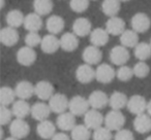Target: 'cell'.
Segmentation results:
<instances>
[{"mask_svg":"<svg viewBox=\"0 0 151 140\" xmlns=\"http://www.w3.org/2000/svg\"><path fill=\"white\" fill-rule=\"evenodd\" d=\"M51 140H71V138L64 132H60L55 134V136Z\"/></svg>","mask_w":151,"mask_h":140,"instance_id":"ee69618b","label":"cell"},{"mask_svg":"<svg viewBox=\"0 0 151 140\" xmlns=\"http://www.w3.org/2000/svg\"><path fill=\"white\" fill-rule=\"evenodd\" d=\"M69 6L73 11L77 14L84 13L89 7V1L88 0H71L69 2Z\"/></svg>","mask_w":151,"mask_h":140,"instance_id":"60d3db41","label":"cell"},{"mask_svg":"<svg viewBox=\"0 0 151 140\" xmlns=\"http://www.w3.org/2000/svg\"><path fill=\"white\" fill-rule=\"evenodd\" d=\"M116 76V71L108 63H101L95 69V80L99 82L104 85L110 84L113 82V80Z\"/></svg>","mask_w":151,"mask_h":140,"instance_id":"3957f363","label":"cell"},{"mask_svg":"<svg viewBox=\"0 0 151 140\" xmlns=\"http://www.w3.org/2000/svg\"><path fill=\"white\" fill-rule=\"evenodd\" d=\"M114 140H134V136L130 130L121 129L120 131L116 132Z\"/></svg>","mask_w":151,"mask_h":140,"instance_id":"7bdbcfd3","label":"cell"},{"mask_svg":"<svg viewBox=\"0 0 151 140\" xmlns=\"http://www.w3.org/2000/svg\"><path fill=\"white\" fill-rule=\"evenodd\" d=\"M56 126L62 132H68V131L71 132L73 128L77 126L76 117L73 113L69 112V111L61 113L56 119Z\"/></svg>","mask_w":151,"mask_h":140,"instance_id":"2e32d148","label":"cell"},{"mask_svg":"<svg viewBox=\"0 0 151 140\" xmlns=\"http://www.w3.org/2000/svg\"><path fill=\"white\" fill-rule=\"evenodd\" d=\"M13 111L6 106H1L0 105V124L1 126H5L11 124L12 117H13Z\"/></svg>","mask_w":151,"mask_h":140,"instance_id":"b9f144b4","label":"cell"},{"mask_svg":"<svg viewBox=\"0 0 151 140\" xmlns=\"http://www.w3.org/2000/svg\"><path fill=\"white\" fill-rule=\"evenodd\" d=\"M49 106L51 108L52 112H55L57 114L66 112L69 106V100L64 94L61 93H55L54 96L49 100Z\"/></svg>","mask_w":151,"mask_h":140,"instance_id":"5b68a950","label":"cell"},{"mask_svg":"<svg viewBox=\"0 0 151 140\" xmlns=\"http://www.w3.org/2000/svg\"><path fill=\"white\" fill-rule=\"evenodd\" d=\"M145 140H151V135H150V136H148V137H147Z\"/></svg>","mask_w":151,"mask_h":140,"instance_id":"c3c4849f","label":"cell"},{"mask_svg":"<svg viewBox=\"0 0 151 140\" xmlns=\"http://www.w3.org/2000/svg\"><path fill=\"white\" fill-rule=\"evenodd\" d=\"M19 38L20 34L18 30L9 27V26L2 28V30L0 31V41L5 46L12 48L16 45L19 42Z\"/></svg>","mask_w":151,"mask_h":140,"instance_id":"5bb4252c","label":"cell"},{"mask_svg":"<svg viewBox=\"0 0 151 140\" xmlns=\"http://www.w3.org/2000/svg\"><path fill=\"white\" fill-rule=\"evenodd\" d=\"M40 48L45 54H54L60 48V38H57L56 35L53 34H47L42 37Z\"/></svg>","mask_w":151,"mask_h":140,"instance_id":"d6986e66","label":"cell"},{"mask_svg":"<svg viewBox=\"0 0 151 140\" xmlns=\"http://www.w3.org/2000/svg\"><path fill=\"white\" fill-rule=\"evenodd\" d=\"M134 57H136L140 62H145V61H147L148 59L151 58L150 43L140 42V43L134 48Z\"/></svg>","mask_w":151,"mask_h":140,"instance_id":"e575fe53","label":"cell"},{"mask_svg":"<svg viewBox=\"0 0 151 140\" xmlns=\"http://www.w3.org/2000/svg\"><path fill=\"white\" fill-rule=\"evenodd\" d=\"M24 28L28 32H38L42 27V17L35 13H30L25 17Z\"/></svg>","mask_w":151,"mask_h":140,"instance_id":"f1b7e54d","label":"cell"},{"mask_svg":"<svg viewBox=\"0 0 151 140\" xmlns=\"http://www.w3.org/2000/svg\"><path fill=\"white\" fill-rule=\"evenodd\" d=\"M12 111H13L14 117L16 119H24L29 114H31V106L26 100H17L12 106Z\"/></svg>","mask_w":151,"mask_h":140,"instance_id":"4316f807","label":"cell"},{"mask_svg":"<svg viewBox=\"0 0 151 140\" xmlns=\"http://www.w3.org/2000/svg\"><path fill=\"white\" fill-rule=\"evenodd\" d=\"M15 92L20 100H28L35 95V86L28 80H21L16 85Z\"/></svg>","mask_w":151,"mask_h":140,"instance_id":"9a60e30c","label":"cell"},{"mask_svg":"<svg viewBox=\"0 0 151 140\" xmlns=\"http://www.w3.org/2000/svg\"><path fill=\"white\" fill-rule=\"evenodd\" d=\"M90 104L88 102V99L84 98L80 95H76L73 98L69 99V106L68 110L73 113L75 117H81L85 115L89 110Z\"/></svg>","mask_w":151,"mask_h":140,"instance_id":"7a4b0ae2","label":"cell"},{"mask_svg":"<svg viewBox=\"0 0 151 140\" xmlns=\"http://www.w3.org/2000/svg\"><path fill=\"white\" fill-rule=\"evenodd\" d=\"M121 9V3L117 0H105L101 3V11L106 16L110 18L117 17Z\"/></svg>","mask_w":151,"mask_h":140,"instance_id":"1f68e13d","label":"cell"},{"mask_svg":"<svg viewBox=\"0 0 151 140\" xmlns=\"http://www.w3.org/2000/svg\"><path fill=\"white\" fill-rule=\"evenodd\" d=\"M134 76V70L132 68H130L129 66H120L119 68L116 70V77L120 80V82H129L132 80V77Z\"/></svg>","mask_w":151,"mask_h":140,"instance_id":"8d00e7d4","label":"cell"},{"mask_svg":"<svg viewBox=\"0 0 151 140\" xmlns=\"http://www.w3.org/2000/svg\"><path fill=\"white\" fill-rule=\"evenodd\" d=\"M64 20L62 17L57 15H52L47 19L46 22V28L49 31V34H53V35H56L59 34L63 31L64 29Z\"/></svg>","mask_w":151,"mask_h":140,"instance_id":"d4e9b609","label":"cell"},{"mask_svg":"<svg viewBox=\"0 0 151 140\" xmlns=\"http://www.w3.org/2000/svg\"><path fill=\"white\" fill-rule=\"evenodd\" d=\"M134 129L140 134H146L151 130V117L148 113L137 115L134 119Z\"/></svg>","mask_w":151,"mask_h":140,"instance_id":"484cf974","label":"cell"},{"mask_svg":"<svg viewBox=\"0 0 151 140\" xmlns=\"http://www.w3.org/2000/svg\"><path fill=\"white\" fill-rule=\"evenodd\" d=\"M76 78L81 84H90L95 78V70L88 64H82L76 70Z\"/></svg>","mask_w":151,"mask_h":140,"instance_id":"e0dca14e","label":"cell"},{"mask_svg":"<svg viewBox=\"0 0 151 140\" xmlns=\"http://www.w3.org/2000/svg\"><path fill=\"white\" fill-rule=\"evenodd\" d=\"M4 140H19V139H17V138H15V137H13V136H11V137L5 138Z\"/></svg>","mask_w":151,"mask_h":140,"instance_id":"bcb514c9","label":"cell"},{"mask_svg":"<svg viewBox=\"0 0 151 140\" xmlns=\"http://www.w3.org/2000/svg\"><path fill=\"white\" fill-rule=\"evenodd\" d=\"M73 32L78 37H85L90 35L92 32V25L91 22L87 18H78L73 21Z\"/></svg>","mask_w":151,"mask_h":140,"instance_id":"4fadbf2b","label":"cell"},{"mask_svg":"<svg viewBox=\"0 0 151 140\" xmlns=\"http://www.w3.org/2000/svg\"><path fill=\"white\" fill-rule=\"evenodd\" d=\"M71 140H90L91 130H89L85 125H77L70 132Z\"/></svg>","mask_w":151,"mask_h":140,"instance_id":"d590c367","label":"cell"},{"mask_svg":"<svg viewBox=\"0 0 151 140\" xmlns=\"http://www.w3.org/2000/svg\"><path fill=\"white\" fill-rule=\"evenodd\" d=\"M120 42L121 45L124 48H136L140 42H139V34L132 29H126L123 33L120 35Z\"/></svg>","mask_w":151,"mask_h":140,"instance_id":"4dcf8cb0","label":"cell"},{"mask_svg":"<svg viewBox=\"0 0 151 140\" xmlns=\"http://www.w3.org/2000/svg\"><path fill=\"white\" fill-rule=\"evenodd\" d=\"M132 70H134V76H137L138 78H145L148 76L149 72H150V67L146 62H140L139 61L137 64H134Z\"/></svg>","mask_w":151,"mask_h":140,"instance_id":"74e56055","label":"cell"},{"mask_svg":"<svg viewBox=\"0 0 151 140\" xmlns=\"http://www.w3.org/2000/svg\"><path fill=\"white\" fill-rule=\"evenodd\" d=\"M128 98L126 95L119 91H116L111 94L109 97V105L112 110H121L122 108L127 106Z\"/></svg>","mask_w":151,"mask_h":140,"instance_id":"83f0119b","label":"cell"},{"mask_svg":"<svg viewBox=\"0 0 151 140\" xmlns=\"http://www.w3.org/2000/svg\"><path fill=\"white\" fill-rule=\"evenodd\" d=\"M9 133L17 139H23L30 133V126L25 119H15L9 124Z\"/></svg>","mask_w":151,"mask_h":140,"instance_id":"8992f818","label":"cell"},{"mask_svg":"<svg viewBox=\"0 0 151 140\" xmlns=\"http://www.w3.org/2000/svg\"><path fill=\"white\" fill-rule=\"evenodd\" d=\"M1 9H3V6H4V1H1Z\"/></svg>","mask_w":151,"mask_h":140,"instance_id":"7dc6e473","label":"cell"},{"mask_svg":"<svg viewBox=\"0 0 151 140\" xmlns=\"http://www.w3.org/2000/svg\"><path fill=\"white\" fill-rule=\"evenodd\" d=\"M105 127L111 131H120L125 125V117L119 110H111L105 117Z\"/></svg>","mask_w":151,"mask_h":140,"instance_id":"6da1fadb","label":"cell"},{"mask_svg":"<svg viewBox=\"0 0 151 140\" xmlns=\"http://www.w3.org/2000/svg\"><path fill=\"white\" fill-rule=\"evenodd\" d=\"M24 21H25V16L19 9H12L5 16V22L7 26L14 29H17L24 25Z\"/></svg>","mask_w":151,"mask_h":140,"instance_id":"f546056e","label":"cell"},{"mask_svg":"<svg viewBox=\"0 0 151 140\" xmlns=\"http://www.w3.org/2000/svg\"><path fill=\"white\" fill-rule=\"evenodd\" d=\"M147 113L151 117V100L148 102V105H147Z\"/></svg>","mask_w":151,"mask_h":140,"instance_id":"f6af8a7d","label":"cell"},{"mask_svg":"<svg viewBox=\"0 0 151 140\" xmlns=\"http://www.w3.org/2000/svg\"><path fill=\"white\" fill-rule=\"evenodd\" d=\"M82 59L85 64H88L90 66L95 64H99L103 59V52L94 45H88L84 48L82 53Z\"/></svg>","mask_w":151,"mask_h":140,"instance_id":"8fae6325","label":"cell"},{"mask_svg":"<svg viewBox=\"0 0 151 140\" xmlns=\"http://www.w3.org/2000/svg\"><path fill=\"white\" fill-rule=\"evenodd\" d=\"M17 97L15 92V89H12L11 87H2L0 89V105L1 106L9 107L11 104L16 102L15 99Z\"/></svg>","mask_w":151,"mask_h":140,"instance_id":"d6a6232c","label":"cell"},{"mask_svg":"<svg viewBox=\"0 0 151 140\" xmlns=\"http://www.w3.org/2000/svg\"><path fill=\"white\" fill-rule=\"evenodd\" d=\"M106 30L110 35L118 36L121 35L125 31V22L119 17L110 18L106 23Z\"/></svg>","mask_w":151,"mask_h":140,"instance_id":"603a6c76","label":"cell"},{"mask_svg":"<svg viewBox=\"0 0 151 140\" xmlns=\"http://www.w3.org/2000/svg\"><path fill=\"white\" fill-rule=\"evenodd\" d=\"M56 127L57 126L53 122L47 119V121L38 123L37 127H36V133L42 139H52L56 134Z\"/></svg>","mask_w":151,"mask_h":140,"instance_id":"7402d4cb","label":"cell"},{"mask_svg":"<svg viewBox=\"0 0 151 140\" xmlns=\"http://www.w3.org/2000/svg\"><path fill=\"white\" fill-rule=\"evenodd\" d=\"M147 105L148 102L145 99V97L141 96V95H134L128 99L127 102V109L130 113L137 115H140L145 113L147 111Z\"/></svg>","mask_w":151,"mask_h":140,"instance_id":"9c48e42d","label":"cell"},{"mask_svg":"<svg viewBox=\"0 0 151 140\" xmlns=\"http://www.w3.org/2000/svg\"><path fill=\"white\" fill-rule=\"evenodd\" d=\"M88 102L92 109L101 110L109 104V97L104 91H93L88 97Z\"/></svg>","mask_w":151,"mask_h":140,"instance_id":"7c38bea8","label":"cell"},{"mask_svg":"<svg viewBox=\"0 0 151 140\" xmlns=\"http://www.w3.org/2000/svg\"><path fill=\"white\" fill-rule=\"evenodd\" d=\"M150 46H151V39H150Z\"/></svg>","mask_w":151,"mask_h":140,"instance_id":"681fc988","label":"cell"},{"mask_svg":"<svg viewBox=\"0 0 151 140\" xmlns=\"http://www.w3.org/2000/svg\"><path fill=\"white\" fill-rule=\"evenodd\" d=\"M114 138L112 131L106 127H101L93 131L92 139L93 140H112Z\"/></svg>","mask_w":151,"mask_h":140,"instance_id":"f35d334b","label":"cell"},{"mask_svg":"<svg viewBox=\"0 0 151 140\" xmlns=\"http://www.w3.org/2000/svg\"><path fill=\"white\" fill-rule=\"evenodd\" d=\"M130 26L137 33H145L151 27V19L145 13H137L130 20Z\"/></svg>","mask_w":151,"mask_h":140,"instance_id":"52a82bcc","label":"cell"},{"mask_svg":"<svg viewBox=\"0 0 151 140\" xmlns=\"http://www.w3.org/2000/svg\"><path fill=\"white\" fill-rule=\"evenodd\" d=\"M54 94V86L48 80H40L35 85V96L42 101L50 100Z\"/></svg>","mask_w":151,"mask_h":140,"instance_id":"ac0fdd59","label":"cell"},{"mask_svg":"<svg viewBox=\"0 0 151 140\" xmlns=\"http://www.w3.org/2000/svg\"><path fill=\"white\" fill-rule=\"evenodd\" d=\"M51 112L52 111L49 104L45 102H36L31 106V117L38 123L47 121Z\"/></svg>","mask_w":151,"mask_h":140,"instance_id":"ffe728a7","label":"cell"},{"mask_svg":"<svg viewBox=\"0 0 151 140\" xmlns=\"http://www.w3.org/2000/svg\"><path fill=\"white\" fill-rule=\"evenodd\" d=\"M103 124H105V117L96 109H89L88 112L84 115V125L89 130L95 131L99 128L103 127Z\"/></svg>","mask_w":151,"mask_h":140,"instance_id":"ba28073f","label":"cell"},{"mask_svg":"<svg viewBox=\"0 0 151 140\" xmlns=\"http://www.w3.org/2000/svg\"><path fill=\"white\" fill-rule=\"evenodd\" d=\"M110 61L114 65L117 66H124L128 62L130 58V54L126 48L123 45H115L110 50Z\"/></svg>","mask_w":151,"mask_h":140,"instance_id":"277c9868","label":"cell"},{"mask_svg":"<svg viewBox=\"0 0 151 140\" xmlns=\"http://www.w3.org/2000/svg\"><path fill=\"white\" fill-rule=\"evenodd\" d=\"M53 2L51 0H34L33 1V9L34 13L38 16H47L52 13L53 11Z\"/></svg>","mask_w":151,"mask_h":140,"instance_id":"836d02e7","label":"cell"},{"mask_svg":"<svg viewBox=\"0 0 151 140\" xmlns=\"http://www.w3.org/2000/svg\"><path fill=\"white\" fill-rule=\"evenodd\" d=\"M79 38L73 32H66L60 37V48L64 52L70 53L78 48Z\"/></svg>","mask_w":151,"mask_h":140,"instance_id":"cb8c5ba5","label":"cell"},{"mask_svg":"<svg viewBox=\"0 0 151 140\" xmlns=\"http://www.w3.org/2000/svg\"><path fill=\"white\" fill-rule=\"evenodd\" d=\"M25 43L26 46H29L31 48H34L35 46L40 45L42 38L38 34V32H28L27 35L25 36Z\"/></svg>","mask_w":151,"mask_h":140,"instance_id":"ab89813d","label":"cell"},{"mask_svg":"<svg viewBox=\"0 0 151 140\" xmlns=\"http://www.w3.org/2000/svg\"><path fill=\"white\" fill-rule=\"evenodd\" d=\"M16 58H17V61L20 65L29 67L35 63L37 55H36L34 48H31L29 46H22L17 52Z\"/></svg>","mask_w":151,"mask_h":140,"instance_id":"30bf717a","label":"cell"},{"mask_svg":"<svg viewBox=\"0 0 151 140\" xmlns=\"http://www.w3.org/2000/svg\"><path fill=\"white\" fill-rule=\"evenodd\" d=\"M109 39L110 34L104 28H95L89 35V40L91 42V45H94L96 48L105 46L109 42Z\"/></svg>","mask_w":151,"mask_h":140,"instance_id":"44dd1931","label":"cell"}]
</instances>
